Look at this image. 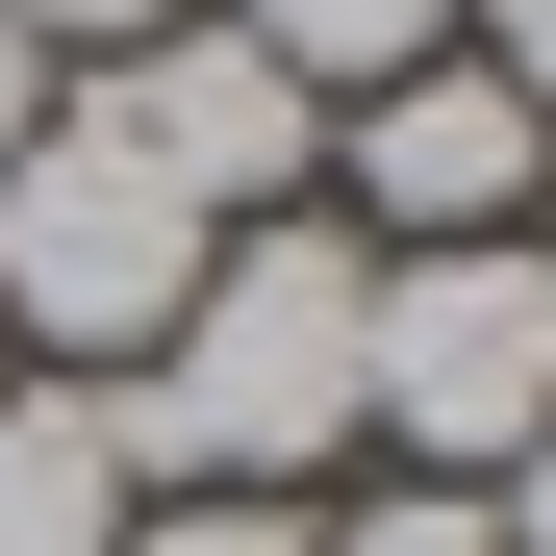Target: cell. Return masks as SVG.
Instances as JSON below:
<instances>
[{
  "mask_svg": "<svg viewBox=\"0 0 556 556\" xmlns=\"http://www.w3.org/2000/svg\"><path fill=\"white\" fill-rule=\"evenodd\" d=\"M354 329H380V253H354L329 203L203 228V304L102 380L127 481H152V506H278L304 455H354Z\"/></svg>",
  "mask_w": 556,
  "mask_h": 556,
  "instance_id": "cell-1",
  "label": "cell"
},
{
  "mask_svg": "<svg viewBox=\"0 0 556 556\" xmlns=\"http://www.w3.org/2000/svg\"><path fill=\"white\" fill-rule=\"evenodd\" d=\"M203 304V203L102 127V102H51L26 152H0V354H76V380H127V354Z\"/></svg>",
  "mask_w": 556,
  "mask_h": 556,
  "instance_id": "cell-2",
  "label": "cell"
},
{
  "mask_svg": "<svg viewBox=\"0 0 556 556\" xmlns=\"http://www.w3.org/2000/svg\"><path fill=\"white\" fill-rule=\"evenodd\" d=\"M354 430H380L405 481H455V506H481L506 455L556 430V253H531V228H481V253H380Z\"/></svg>",
  "mask_w": 556,
  "mask_h": 556,
  "instance_id": "cell-3",
  "label": "cell"
},
{
  "mask_svg": "<svg viewBox=\"0 0 556 556\" xmlns=\"http://www.w3.org/2000/svg\"><path fill=\"white\" fill-rule=\"evenodd\" d=\"M102 127H127V152H152L203 228H278V203L329 177V102H304V76L228 26V0H177L152 51H102Z\"/></svg>",
  "mask_w": 556,
  "mask_h": 556,
  "instance_id": "cell-4",
  "label": "cell"
},
{
  "mask_svg": "<svg viewBox=\"0 0 556 556\" xmlns=\"http://www.w3.org/2000/svg\"><path fill=\"white\" fill-rule=\"evenodd\" d=\"M329 177H354V253H481V228H531L556 127L481 51H430V76H380V102H329Z\"/></svg>",
  "mask_w": 556,
  "mask_h": 556,
  "instance_id": "cell-5",
  "label": "cell"
},
{
  "mask_svg": "<svg viewBox=\"0 0 556 556\" xmlns=\"http://www.w3.org/2000/svg\"><path fill=\"white\" fill-rule=\"evenodd\" d=\"M127 430H102V380H0V556H127Z\"/></svg>",
  "mask_w": 556,
  "mask_h": 556,
  "instance_id": "cell-6",
  "label": "cell"
},
{
  "mask_svg": "<svg viewBox=\"0 0 556 556\" xmlns=\"http://www.w3.org/2000/svg\"><path fill=\"white\" fill-rule=\"evenodd\" d=\"M228 26L304 76V102H380V76H430V51H455V0H228Z\"/></svg>",
  "mask_w": 556,
  "mask_h": 556,
  "instance_id": "cell-7",
  "label": "cell"
},
{
  "mask_svg": "<svg viewBox=\"0 0 556 556\" xmlns=\"http://www.w3.org/2000/svg\"><path fill=\"white\" fill-rule=\"evenodd\" d=\"M127 556H329L304 506H127Z\"/></svg>",
  "mask_w": 556,
  "mask_h": 556,
  "instance_id": "cell-8",
  "label": "cell"
},
{
  "mask_svg": "<svg viewBox=\"0 0 556 556\" xmlns=\"http://www.w3.org/2000/svg\"><path fill=\"white\" fill-rule=\"evenodd\" d=\"M329 556H506V531H481V506H455V481H380V506H354Z\"/></svg>",
  "mask_w": 556,
  "mask_h": 556,
  "instance_id": "cell-9",
  "label": "cell"
},
{
  "mask_svg": "<svg viewBox=\"0 0 556 556\" xmlns=\"http://www.w3.org/2000/svg\"><path fill=\"white\" fill-rule=\"evenodd\" d=\"M0 26H26V51L76 76V51H152V26H177V0H0Z\"/></svg>",
  "mask_w": 556,
  "mask_h": 556,
  "instance_id": "cell-10",
  "label": "cell"
},
{
  "mask_svg": "<svg viewBox=\"0 0 556 556\" xmlns=\"http://www.w3.org/2000/svg\"><path fill=\"white\" fill-rule=\"evenodd\" d=\"M455 26H481V76H506V102L556 127V0H455Z\"/></svg>",
  "mask_w": 556,
  "mask_h": 556,
  "instance_id": "cell-11",
  "label": "cell"
},
{
  "mask_svg": "<svg viewBox=\"0 0 556 556\" xmlns=\"http://www.w3.org/2000/svg\"><path fill=\"white\" fill-rule=\"evenodd\" d=\"M481 531H506V556H556V430H531L506 481H481Z\"/></svg>",
  "mask_w": 556,
  "mask_h": 556,
  "instance_id": "cell-12",
  "label": "cell"
},
{
  "mask_svg": "<svg viewBox=\"0 0 556 556\" xmlns=\"http://www.w3.org/2000/svg\"><path fill=\"white\" fill-rule=\"evenodd\" d=\"M51 102H76V76H51V51H26V26H0V152H26V127H51Z\"/></svg>",
  "mask_w": 556,
  "mask_h": 556,
  "instance_id": "cell-13",
  "label": "cell"
},
{
  "mask_svg": "<svg viewBox=\"0 0 556 556\" xmlns=\"http://www.w3.org/2000/svg\"><path fill=\"white\" fill-rule=\"evenodd\" d=\"M0 380H26V354H0Z\"/></svg>",
  "mask_w": 556,
  "mask_h": 556,
  "instance_id": "cell-14",
  "label": "cell"
}]
</instances>
